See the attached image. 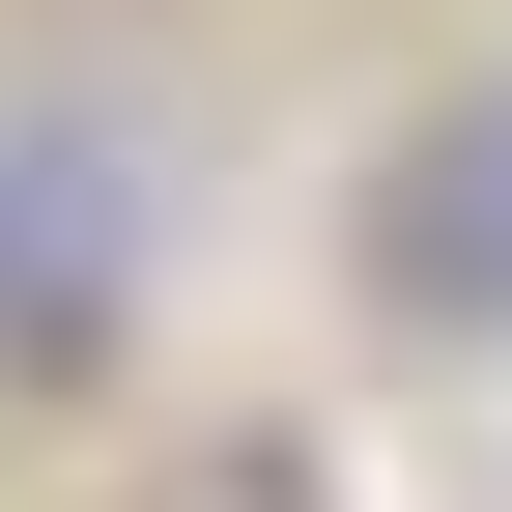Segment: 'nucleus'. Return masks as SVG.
Returning <instances> with one entry per match:
<instances>
[{"mask_svg": "<svg viewBox=\"0 0 512 512\" xmlns=\"http://www.w3.org/2000/svg\"><path fill=\"white\" fill-rule=\"evenodd\" d=\"M399 200H427V228H399L427 285H456V313H512V114H456V143H427Z\"/></svg>", "mask_w": 512, "mask_h": 512, "instance_id": "obj_1", "label": "nucleus"}]
</instances>
